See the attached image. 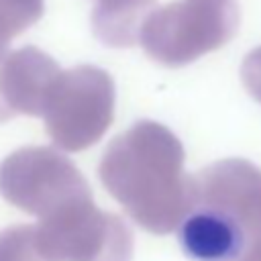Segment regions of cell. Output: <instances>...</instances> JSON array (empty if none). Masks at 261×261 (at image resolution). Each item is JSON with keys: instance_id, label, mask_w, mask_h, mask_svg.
Segmentation results:
<instances>
[{"instance_id": "cell-1", "label": "cell", "mask_w": 261, "mask_h": 261, "mask_svg": "<svg viewBox=\"0 0 261 261\" xmlns=\"http://www.w3.org/2000/svg\"><path fill=\"white\" fill-rule=\"evenodd\" d=\"M114 88L106 71L84 65L61 71L53 82L43 118L47 133L61 145H86L100 137L112 120Z\"/></svg>"}, {"instance_id": "cell-2", "label": "cell", "mask_w": 261, "mask_h": 261, "mask_svg": "<svg viewBox=\"0 0 261 261\" xmlns=\"http://www.w3.org/2000/svg\"><path fill=\"white\" fill-rule=\"evenodd\" d=\"M177 243L192 261H239L247 249V232L230 210L198 206L179 222Z\"/></svg>"}, {"instance_id": "cell-3", "label": "cell", "mask_w": 261, "mask_h": 261, "mask_svg": "<svg viewBox=\"0 0 261 261\" xmlns=\"http://www.w3.org/2000/svg\"><path fill=\"white\" fill-rule=\"evenodd\" d=\"M135 8V0H100L92 12V27L96 37L116 47L133 43Z\"/></svg>"}, {"instance_id": "cell-4", "label": "cell", "mask_w": 261, "mask_h": 261, "mask_svg": "<svg viewBox=\"0 0 261 261\" xmlns=\"http://www.w3.org/2000/svg\"><path fill=\"white\" fill-rule=\"evenodd\" d=\"M43 12V0H0V63L8 55V43Z\"/></svg>"}]
</instances>
